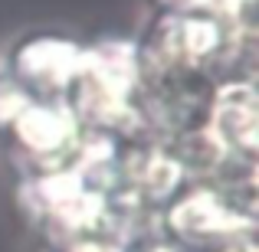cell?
<instances>
[{
  "instance_id": "3957f363",
  "label": "cell",
  "mask_w": 259,
  "mask_h": 252,
  "mask_svg": "<svg viewBox=\"0 0 259 252\" xmlns=\"http://www.w3.org/2000/svg\"><path fill=\"white\" fill-rule=\"evenodd\" d=\"M13 134L23 151L46 158V154H59L76 134V118L59 105H26L20 118L13 121Z\"/></svg>"
},
{
  "instance_id": "5b68a950",
  "label": "cell",
  "mask_w": 259,
  "mask_h": 252,
  "mask_svg": "<svg viewBox=\"0 0 259 252\" xmlns=\"http://www.w3.org/2000/svg\"><path fill=\"white\" fill-rule=\"evenodd\" d=\"M30 105L26 92L20 88V82L13 76H0V131L13 128V121L20 118V112Z\"/></svg>"
},
{
  "instance_id": "52a82bcc",
  "label": "cell",
  "mask_w": 259,
  "mask_h": 252,
  "mask_svg": "<svg viewBox=\"0 0 259 252\" xmlns=\"http://www.w3.org/2000/svg\"><path fill=\"white\" fill-rule=\"evenodd\" d=\"M72 252H112V249H105V246H99V242H79Z\"/></svg>"
},
{
  "instance_id": "6da1fadb",
  "label": "cell",
  "mask_w": 259,
  "mask_h": 252,
  "mask_svg": "<svg viewBox=\"0 0 259 252\" xmlns=\"http://www.w3.org/2000/svg\"><path fill=\"white\" fill-rule=\"evenodd\" d=\"M85 49L59 36H36L17 46L13 53V79L20 88L36 92H63L82 72Z\"/></svg>"
},
{
  "instance_id": "7a4b0ae2",
  "label": "cell",
  "mask_w": 259,
  "mask_h": 252,
  "mask_svg": "<svg viewBox=\"0 0 259 252\" xmlns=\"http://www.w3.org/2000/svg\"><path fill=\"white\" fill-rule=\"evenodd\" d=\"M256 92L249 82H230L220 88L210 115V141L223 151L253 158L256 151Z\"/></svg>"
},
{
  "instance_id": "8992f818",
  "label": "cell",
  "mask_w": 259,
  "mask_h": 252,
  "mask_svg": "<svg viewBox=\"0 0 259 252\" xmlns=\"http://www.w3.org/2000/svg\"><path fill=\"white\" fill-rule=\"evenodd\" d=\"M164 7H174L177 13H207V10H220L230 0H161Z\"/></svg>"
},
{
  "instance_id": "277c9868",
  "label": "cell",
  "mask_w": 259,
  "mask_h": 252,
  "mask_svg": "<svg viewBox=\"0 0 259 252\" xmlns=\"http://www.w3.org/2000/svg\"><path fill=\"white\" fill-rule=\"evenodd\" d=\"M171 226L181 236H220L236 229V213H230L213 193H194L181 200L171 213Z\"/></svg>"
},
{
  "instance_id": "ba28073f",
  "label": "cell",
  "mask_w": 259,
  "mask_h": 252,
  "mask_svg": "<svg viewBox=\"0 0 259 252\" xmlns=\"http://www.w3.org/2000/svg\"><path fill=\"white\" fill-rule=\"evenodd\" d=\"M151 252H174V249H167V246H161V249H151Z\"/></svg>"
}]
</instances>
